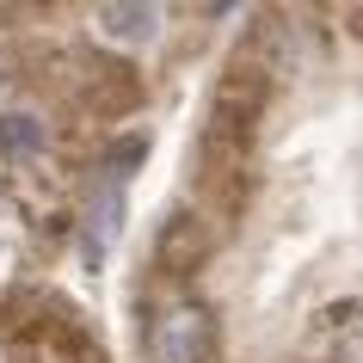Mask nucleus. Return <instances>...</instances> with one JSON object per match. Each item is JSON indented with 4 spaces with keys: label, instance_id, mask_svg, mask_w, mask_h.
<instances>
[{
    "label": "nucleus",
    "instance_id": "nucleus-1",
    "mask_svg": "<svg viewBox=\"0 0 363 363\" xmlns=\"http://www.w3.org/2000/svg\"><path fill=\"white\" fill-rule=\"evenodd\" d=\"M222 345V326L203 302H172L148 326V357L154 363H210Z\"/></svg>",
    "mask_w": 363,
    "mask_h": 363
},
{
    "label": "nucleus",
    "instance_id": "nucleus-2",
    "mask_svg": "<svg viewBox=\"0 0 363 363\" xmlns=\"http://www.w3.org/2000/svg\"><path fill=\"white\" fill-rule=\"evenodd\" d=\"M271 93H277V86H271V80L259 74L240 50H234V62L222 68V80H216V93H210V130L252 135V117H265Z\"/></svg>",
    "mask_w": 363,
    "mask_h": 363
},
{
    "label": "nucleus",
    "instance_id": "nucleus-3",
    "mask_svg": "<svg viewBox=\"0 0 363 363\" xmlns=\"http://www.w3.org/2000/svg\"><path fill=\"white\" fill-rule=\"evenodd\" d=\"M247 148L252 135H228V130H210L203 135V167H197V185H203V197H210L222 216H234L240 203H247Z\"/></svg>",
    "mask_w": 363,
    "mask_h": 363
},
{
    "label": "nucleus",
    "instance_id": "nucleus-4",
    "mask_svg": "<svg viewBox=\"0 0 363 363\" xmlns=\"http://www.w3.org/2000/svg\"><path fill=\"white\" fill-rule=\"evenodd\" d=\"M210 252H216V228H210V216H197V210L167 216L160 234H154V265L167 277H197Z\"/></svg>",
    "mask_w": 363,
    "mask_h": 363
},
{
    "label": "nucleus",
    "instance_id": "nucleus-5",
    "mask_svg": "<svg viewBox=\"0 0 363 363\" xmlns=\"http://www.w3.org/2000/svg\"><path fill=\"white\" fill-rule=\"evenodd\" d=\"M93 19H99V31H105L111 43H130V50H142V43L160 38L167 13H160V6H142V0H111V6H99Z\"/></svg>",
    "mask_w": 363,
    "mask_h": 363
},
{
    "label": "nucleus",
    "instance_id": "nucleus-6",
    "mask_svg": "<svg viewBox=\"0 0 363 363\" xmlns=\"http://www.w3.org/2000/svg\"><path fill=\"white\" fill-rule=\"evenodd\" d=\"M117 228H123V172H105L93 185V203H86V252H105L117 240Z\"/></svg>",
    "mask_w": 363,
    "mask_h": 363
},
{
    "label": "nucleus",
    "instance_id": "nucleus-7",
    "mask_svg": "<svg viewBox=\"0 0 363 363\" xmlns=\"http://www.w3.org/2000/svg\"><path fill=\"white\" fill-rule=\"evenodd\" d=\"M320 351L339 363H363V302H333L320 314Z\"/></svg>",
    "mask_w": 363,
    "mask_h": 363
},
{
    "label": "nucleus",
    "instance_id": "nucleus-8",
    "mask_svg": "<svg viewBox=\"0 0 363 363\" xmlns=\"http://www.w3.org/2000/svg\"><path fill=\"white\" fill-rule=\"evenodd\" d=\"M0 154H13V160L43 154V123L31 111H6V117H0Z\"/></svg>",
    "mask_w": 363,
    "mask_h": 363
},
{
    "label": "nucleus",
    "instance_id": "nucleus-9",
    "mask_svg": "<svg viewBox=\"0 0 363 363\" xmlns=\"http://www.w3.org/2000/svg\"><path fill=\"white\" fill-rule=\"evenodd\" d=\"M351 31H357V38H363V6H351Z\"/></svg>",
    "mask_w": 363,
    "mask_h": 363
},
{
    "label": "nucleus",
    "instance_id": "nucleus-10",
    "mask_svg": "<svg viewBox=\"0 0 363 363\" xmlns=\"http://www.w3.org/2000/svg\"><path fill=\"white\" fill-rule=\"evenodd\" d=\"M0 363H6V351H0Z\"/></svg>",
    "mask_w": 363,
    "mask_h": 363
}]
</instances>
